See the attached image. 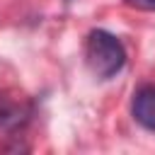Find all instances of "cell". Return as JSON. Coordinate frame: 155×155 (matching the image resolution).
Returning a JSON list of instances; mask_svg holds the SVG:
<instances>
[{"mask_svg":"<svg viewBox=\"0 0 155 155\" xmlns=\"http://www.w3.org/2000/svg\"><path fill=\"white\" fill-rule=\"evenodd\" d=\"M131 114L143 128L155 131V85H143L133 92Z\"/></svg>","mask_w":155,"mask_h":155,"instance_id":"7a4b0ae2","label":"cell"},{"mask_svg":"<svg viewBox=\"0 0 155 155\" xmlns=\"http://www.w3.org/2000/svg\"><path fill=\"white\" fill-rule=\"evenodd\" d=\"M85 61L97 78L107 80V78H114L124 68L126 48L111 31L94 29L87 34V41H85Z\"/></svg>","mask_w":155,"mask_h":155,"instance_id":"6da1fadb","label":"cell"},{"mask_svg":"<svg viewBox=\"0 0 155 155\" xmlns=\"http://www.w3.org/2000/svg\"><path fill=\"white\" fill-rule=\"evenodd\" d=\"M126 2L138 10H155V0H126Z\"/></svg>","mask_w":155,"mask_h":155,"instance_id":"3957f363","label":"cell"}]
</instances>
